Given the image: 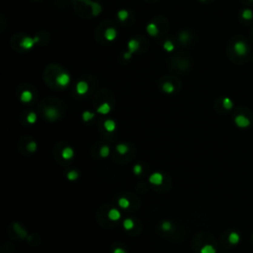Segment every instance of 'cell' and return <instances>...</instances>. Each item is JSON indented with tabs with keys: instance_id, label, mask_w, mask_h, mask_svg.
Segmentation results:
<instances>
[{
	"instance_id": "obj_25",
	"label": "cell",
	"mask_w": 253,
	"mask_h": 253,
	"mask_svg": "<svg viewBox=\"0 0 253 253\" xmlns=\"http://www.w3.org/2000/svg\"><path fill=\"white\" fill-rule=\"evenodd\" d=\"M161 228H162V229H163V230H166V231H167V230L171 229L172 225L169 221H163V222H162V225H161Z\"/></svg>"
},
{
	"instance_id": "obj_9",
	"label": "cell",
	"mask_w": 253,
	"mask_h": 253,
	"mask_svg": "<svg viewBox=\"0 0 253 253\" xmlns=\"http://www.w3.org/2000/svg\"><path fill=\"white\" fill-rule=\"evenodd\" d=\"M110 111H111V107H110V105H109L108 103L101 104L100 106L98 107V109H97V112L100 113V114H102V115H106Z\"/></svg>"
},
{
	"instance_id": "obj_23",
	"label": "cell",
	"mask_w": 253,
	"mask_h": 253,
	"mask_svg": "<svg viewBox=\"0 0 253 253\" xmlns=\"http://www.w3.org/2000/svg\"><path fill=\"white\" fill-rule=\"evenodd\" d=\"M27 121L30 124H35L37 121V115L34 112H31L27 117Z\"/></svg>"
},
{
	"instance_id": "obj_6",
	"label": "cell",
	"mask_w": 253,
	"mask_h": 253,
	"mask_svg": "<svg viewBox=\"0 0 253 253\" xmlns=\"http://www.w3.org/2000/svg\"><path fill=\"white\" fill-rule=\"evenodd\" d=\"M76 90H77V93L78 94L83 95V94H85L86 92L88 91V84L85 81L78 82V84L76 86Z\"/></svg>"
},
{
	"instance_id": "obj_10",
	"label": "cell",
	"mask_w": 253,
	"mask_h": 253,
	"mask_svg": "<svg viewBox=\"0 0 253 253\" xmlns=\"http://www.w3.org/2000/svg\"><path fill=\"white\" fill-rule=\"evenodd\" d=\"M104 127L107 131H114L116 129V123L113 120H107L105 121Z\"/></svg>"
},
{
	"instance_id": "obj_27",
	"label": "cell",
	"mask_w": 253,
	"mask_h": 253,
	"mask_svg": "<svg viewBox=\"0 0 253 253\" xmlns=\"http://www.w3.org/2000/svg\"><path fill=\"white\" fill-rule=\"evenodd\" d=\"M113 253H127V252L125 251L123 248H116Z\"/></svg>"
},
{
	"instance_id": "obj_21",
	"label": "cell",
	"mask_w": 253,
	"mask_h": 253,
	"mask_svg": "<svg viewBox=\"0 0 253 253\" xmlns=\"http://www.w3.org/2000/svg\"><path fill=\"white\" fill-rule=\"evenodd\" d=\"M93 117H94V114L89 111H85L82 114V119H83V121H85V122H88V121L93 119Z\"/></svg>"
},
{
	"instance_id": "obj_19",
	"label": "cell",
	"mask_w": 253,
	"mask_h": 253,
	"mask_svg": "<svg viewBox=\"0 0 253 253\" xmlns=\"http://www.w3.org/2000/svg\"><path fill=\"white\" fill-rule=\"evenodd\" d=\"M78 178V172L75 170H71L67 173V179L69 181H74Z\"/></svg>"
},
{
	"instance_id": "obj_13",
	"label": "cell",
	"mask_w": 253,
	"mask_h": 253,
	"mask_svg": "<svg viewBox=\"0 0 253 253\" xmlns=\"http://www.w3.org/2000/svg\"><path fill=\"white\" fill-rule=\"evenodd\" d=\"M162 90L166 93H172L174 91V86H173V84L170 82H165L164 84L162 85Z\"/></svg>"
},
{
	"instance_id": "obj_1",
	"label": "cell",
	"mask_w": 253,
	"mask_h": 253,
	"mask_svg": "<svg viewBox=\"0 0 253 253\" xmlns=\"http://www.w3.org/2000/svg\"><path fill=\"white\" fill-rule=\"evenodd\" d=\"M233 50L238 56H244L248 52V46L243 41H236L233 45Z\"/></svg>"
},
{
	"instance_id": "obj_4",
	"label": "cell",
	"mask_w": 253,
	"mask_h": 253,
	"mask_svg": "<svg viewBox=\"0 0 253 253\" xmlns=\"http://www.w3.org/2000/svg\"><path fill=\"white\" fill-rule=\"evenodd\" d=\"M149 182L154 185H160L163 182V176H162L161 173H158V172L153 173L149 177Z\"/></svg>"
},
{
	"instance_id": "obj_20",
	"label": "cell",
	"mask_w": 253,
	"mask_h": 253,
	"mask_svg": "<svg viewBox=\"0 0 253 253\" xmlns=\"http://www.w3.org/2000/svg\"><path fill=\"white\" fill-rule=\"evenodd\" d=\"M253 17V13L250 9H245L242 12V18L245 19V20H250Z\"/></svg>"
},
{
	"instance_id": "obj_26",
	"label": "cell",
	"mask_w": 253,
	"mask_h": 253,
	"mask_svg": "<svg viewBox=\"0 0 253 253\" xmlns=\"http://www.w3.org/2000/svg\"><path fill=\"white\" fill-rule=\"evenodd\" d=\"M142 171V167H141V165H139V164H137V165H135L134 166V173L135 174H137V175H139L141 173Z\"/></svg>"
},
{
	"instance_id": "obj_8",
	"label": "cell",
	"mask_w": 253,
	"mask_h": 253,
	"mask_svg": "<svg viewBox=\"0 0 253 253\" xmlns=\"http://www.w3.org/2000/svg\"><path fill=\"white\" fill-rule=\"evenodd\" d=\"M74 155V151H73V149L71 148V147H65V149L62 150V156L63 159H70V158H72Z\"/></svg>"
},
{
	"instance_id": "obj_15",
	"label": "cell",
	"mask_w": 253,
	"mask_h": 253,
	"mask_svg": "<svg viewBox=\"0 0 253 253\" xmlns=\"http://www.w3.org/2000/svg\"><path fill=\"white\" fill-rule=\"evenodd\" d=\"M217 250L215 249V247L213 245H210V244H207L205 246H203L201 249V253H216Z\"/></svg>"
},
{
	"instance_id": "obj_16",
	"label": "cell",
	"mask_w": 253,
	"mask_h": 253,
	"mask_svg": "<svg viewBox=\"0 0 253 253\" xmlns=\"http://www.w3.org/2000/svg\"><path fill=\"white\" fill-rule=\"evenodd\" d=\"M119 206L123 209H127L130 207V201L127 198H121L119 200Z\"/></svg>"
},
{
	"instance_id": "obj_14",
	"label": "cell",
	"mask_w": 253,
	"mask_h": 253,
	"mask_svg": "<svg viewBox=\"0 0 253 253\" xmlns=\"http://www.w3.org/2000/svg\"><path fill=\"white\" fill-rule=\"evenodd\" d=\"M116 149L120 154H125L129 151V147H128L127 145H124V143H121V145H118L116 146Z\"/></svg>"
},
{
	"instance_id": "obj_24",
	"label": "cell",
	"mask_w": 253,
	"mask_h": 253,
	"mask_svg": "<svg viewBox=\"0 0 253 253\" xmlns=\"http://www.w3.org/2000/svg\"><path fill=\"white\" fill-rule=\"evenodd\" d=\"M27 149L29 150V151H31V152H34L35 150L37 149V143L35 141H31V142H29L28 143V145H27Z\"/></svg>"
},
{
	"instance_id": "obj_3",
	"label": "cell",
	"mask_w": 253,
	"mask_h": 253,
	"mask_svg": "<svg viewBox=\"0 0 253 253\" xmlns=\"http://www.w3.org/2000/svg\"><path fill=\"white\" fill-rule=\"evenodd\" d=\"M55 80H56V83H58L59 86L65 87V86H66L69 83V76H68V74L67 73L62 72V73H60L56 76Z\"/></svg>"
},
{
	"instance_id": "obj_12",
	"label": "cell",
	"mask_w": 253,
	"mask_h": 253,
	"mask_svg": "<svg viewBox=\"0 0 253 253\" xmlns=\"http://www.w3.org/2000/svg\"><path fill=\"white\" fill-rule=\"evenodd\" d=\"M21 101L22 102H25V103H28L32 100L33 98V94L31 93V91H28V90H26L23 93L21 94Z\"/></svg>"
},
{
	"instance_id": "obj_17",
	"label": "cell",
	"mask_w": 253,
	"mask_h": 253,
	"mask_svg": "<svg viewBox=\"0 0 253 253\" xmlns=\"http://www.w3.org/2000/svg\"><path fill=\"white\" fill-rule=\"evenodd\" d=\"M110 153V148H109L108 145H103L100 148V155L102 157H107Z\"/></svg>"
},
{
	"instance_id": "obj_11",
	"label": "cell",
	"mask_w": 253,
	"mask_h": 253,
	"mask_svg": "<svg viewBox=\"0 0 253 253\" xmlns=\"http://www.w3.org/2000/svg\"><path fill=\"white\" fill-rule=\"evenodd\" d=\"M239 240H240V235L235 231L231 232L228 236V241L231 244H237L239 242Z\"/></svg>"
},
{
	"instance_id": "obj_28",
	"label": "cell",
	"mask_w": 253,
	"mask_h": 253,
	"mask_svg": "<svg viewBox=\"0 0 253 253\" xmlns=\"http://www.w3.org/2000/svg\"><path fill=\"white\" fill-rule=\"evenodd\" d=\"M252 1H253V0H252Z\"/></svg>"
},
{
	"instance_id": "obj_5",
	"label": "cell",
	"mask_w": 253,
	"mask_h": 253,
	"mask_svg": "<svg viewBox=\"0 0 253 253\" xmlns=\"http://www.w3.org/2000/svg\"><path fill=\"white\" fill-rule=\"evenodd\" d=\"M58 115H59L58 111L56 110V109H55V108H52V107H51V108H48L47 110H46V116H47V118H48V120H51V121L55 120V119L58 117Z\"/></svg>"
},
{
	"instance_id": "obj_22",
	"label": "cell",
	"mask_w": 253,
	"mask_h": 253,
	"mask_svg": "<svg viewBox=\"0 0 253 253\" xmlns=\"http://www.w3.org/2000/svg\"><path fill=\"white\" fill-rule=\"evenodd\" d=\"M222 104H224V107L225 109H228V110H229V109H231L232 108V101L229 99V98H225L224 99V102H222Z\"/></svg>"
},
{
	"instance_id": "obj_7",
	"label": "cell",
	"mask_w": 253,
	"mask_h": 253,
	"mask_svg": "<svg viewBox=\"0 0 253 253\" xmlns=\"http://www.w3.org/2000/svg\"><path fill=\"white\" fill-rule=\"evenodd\" d=\"M108 218H110L111 221H119L120 220V218H121V213L119 212V210H117V209H112L109 211V213H108Z\"/></svg>"
},
{
	"instance_id": "obj_2",
	"label": "cell",
	"mask_w": 253,
	"mask_h": 253,
	"mask_svg": "<svg viewBox=\"0 0 253 253\" xmlns=\"http://www.w3.org/2000/svg\"><path fill=\"white\" fill-rule=\"evenodd\" d=\"M235 125L237 127L244 129V128L249 127V125H250V121H249L246 117L243 116V115H238L235 118Z\"/></svg>"
},
{
	"instance_id": "obj_18",
	"label": "cell",
	"mask_w": 253,
	"mask_h": 253,
	"mask_svg": "<svg viewBox=\"0 0 253 253\" xmlns=\"http://www.w3.org/2000/svg\"><path fill=\"white\" fill-rule=\"evenodd\" d=\"M124 228L125 229H127V230H130L134 228V221L131 220V218H127V220H125L124 221Z\"/></svg>"
}]
</instances>
